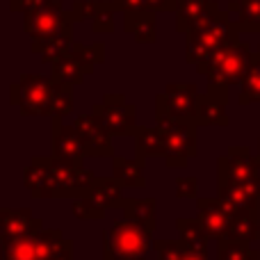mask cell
<instances>
[{
	"mask_svg": "<svg viewBox=\"0 0 260 260\" xmlns=\"http://www.w3.org/2000/svg\"><path fill=\"white\" fill-rule=\"evenodd\" d=\"M253 57H256V50L247 41H233V44L224 46L221 50H217L208 62L206 71H203V76L208 80L206 91L210 96H215L217 101L229 105L231 87L242 85Z\"/></svg>",
	"mask_w": 260,
	"mask_h": 260,
	"instance_id": "6da1fadb",
	"label": "cell"
},
{
	"mask_svg": "<svg viewBox=\"0 0 260 260\" xmlns=\"http://www.w3.org/2000/svg\"><path fill=\"white\" fill-rule=\"evenodd\" d=\"M240 27L233 21V14L229 9H221V14L212 23L203 27H194L185 35V59L197 67L199 73L206 71L210 57L221 50L224 46L240 41Z\"/></svg>",
	"mask_w": 260,
	"mask_h": 260,
	"instance_id": "7a4b0ae2",
	"label": "cell"
},
{
	"mask_svg": "<svg viewBox=\"0 0 260 260\" xmlns=\"http://www.w3.org/2000/svg\"><path fill=\"white\" fill-rule=\"evenodd\" d=\"M155 231L137 224V221L123 219L114 221L112 229L103 231V258L105 260H142L153 249Z\"/></svg>",
	"mask_w": 260,
	"mask_h": 260,
	"instance_id": "3957f363",
	"label": "cell"
},
{
	"mask_svg": "<svg viewBox=\"0 0 260 260\" xmlns=\"http://www.w3.org/2000/svg\"><path fill=\"white\" fill-rule=\"evenodd\" d=\"M59 80L41 73H21L18 82L9 87V103L18 105L23 117H48Z\"/></svg>",
	"mask_w": 260,
	"mask_h": 260,
	"instance_id": "277c9868",
	"label": "cell"
},
{
	"mask_svg": "<svg viewBox=\"0 0 260 260\" xmlns=\"http://www.w3.org/2000/svg\"><path fill=\"white\" fill-rule=\"evenodd\" d=\"M155 126L165 135V165L169 169H185L187 162L199 155V126L165 114H155Z\"/></svg>",
	"mask_w": 260,
	"mask_h": 260,
	"instance_id": "5b68a950",
	"label": "cell"
},
{
	"mask_svg": "<svg viewBox=\"0 0 260 260\" xmlns=\"http://www.w3.org/2000/svg\"><path fill=\"white\" fill-rule=\"evenodd\" d=\"M46 169L50 178V199H76L89 194L99 176L87 169L85 162H67L57 157H46Z\"/></svg>",
	"mask_w": 260,
	"mask_h": 260,
	"instance_id": "8992f818",
	"label": "cell"
},
{
	"mask_svg": "<svg viewBox=\"0 0 260 260\" xmlns=\"http://www.w3.org/2000/svg\"><path fill=\"white\" fill-rule=\"evenodd\" d=\"M64 240L59 229H39L23 238L0 242V260H48Z\"/></svg>",
	"mask_w": 260,
	"mask_h": 260,
	"instance_id": "52a82bcc",
	"label": "cell"
},
{
	"mask_svg": "<svg viewBox=\"0 0 260 260\" xmlns=\"http://www.w3.org/2000/svg\"><path fill=\"white\" fill-rule=\"evenodd\" d=\"M199 87L192 82H169L165 91L155 96V114L178 119V121H192L197 119Z\"/></svg>",
	"mask_w": 260,
	"mask_h": 260,
	"instance_id": "ba28073f",
	"label": "cell"
},
{
	"mask_svg": "<svg viewBox=\"0 0 260 260\" xmlns=\"http://www.w3.org/2000/svg\"><path fill=\"white\" fill-rule=\"evenodd\" d=\"M91 112L103 121V126L114 135V137H123V135H135L137 130V108L130 103L123 94H105L101 103L91 105Z\"/></svg>",
	"mask_w": 260,
	"mask_h": 260,
	"instance_id": "9c48e42d",
	"label": "cell"
},
{
	"mask_svg": "<svg viewBox=\"0 0 260 260\" xmlns=\"http://www.w3.org/2000/svg\"><path fill=\"white\" fill-rule=\"evenodd\" d=\"M73 23L76 21H73L71 9H64L62 0H53L46 7L25 14L23 30L32 39H41V37H53L62 30H69V27H73Z\"/></svg>",
	"mask_w": 260,
	"mask_h": 260,
	"instance_id": "30bf717a",
	"label": "cell"
},
{
	"mask_svg": "<svg viewBox=\"0 0 260 260\" xmlns=\"http://www.w3.org/2000/svg\"><path fill=\"white\" fill-rule=\"evenodd\" d=\"M217 178L253 183L260 178V162L258 157H253L251 148L244 146V144L231 146L226 155L217 157Z\"/></svg>",
	"mask_w": 260,
	"mask_h": 260,
	"instance_id": "8fae6325",
	"label": "cell"
},
{
	"mask_svg": "<svg viewBox=\"0 0 260 260\" xmlns=\"http://www.w3.org/2000/svg\"><path fill=\"white\" fill-rule=\"evenodd\" d=\"M53 121V139H50V155L57 160H67V162H85L87 155V146L82 142L80 130L69 123L62 121V117L50 119Z\"/></svg>",
	"mask_w": 260,
	"mask_h": 260,
	"instance_id": "7c38bea8",
	"label": "cell"
},
{
	"mask_svg": "<svg viewBox=\"0 0 260 260\" xmlns=\"http://www.w3.org/2000/svg\"><path fill=\"white\" fill-rule=\"evenodd\" d=\"M233 208L219 197H199L197 199V219L210 235V240H221L229 233L231 219H233Z\"/></svg>",
	"mask_w": 260,
	"mask_h": 260,
	"instance_id": "4fadbf2b",
	"label": "cell"
},
{
	"mask_svg": "<svg viewBox=\"0 0 260 260\" xmlns=\"http://www.w3.org/2000/svg\"><path fill=\"white\" fill-rule=\"evenodd\" d=\"M73 123H76V128L80 130V135H82V142H85V146H87V155L89 157H114V144H112L114 135L103 126V121H101L94 112L78 114V117L73 119Z\"/></svg>",
	"mask_w": 260,
	"mask_h": 260,
	"instance_id": "5bb4252c",
	"label": "cell"
},
{
	"mask_svg": "<svg viewBox=\"0 0 260 260\" xmlns=\"http://www.w3.org/2000/svg\"><path fill=\"white\" fill-rule=\"evenodd\" d=\"M217 197L229 203L233 210H240V208L260 210V178L253 180V183L217 178Z\"/></svg>",
	"mask_w": 260,
	"mask_h": 260,
	"instance_id": "9a60e30c",
	"label": "cell"
},
{
	"mask_svg": "<svg viewBox=\"0 0 260 260\" xmlns=\"http://www.w3.org/2000/svg\"><path fill=\"white\" fill-rule=\"evenodd\" d=\"M44 229V221L32 215L30 208H3L0 210V242L16 240Z\"/></svg>",
	"mask_w": 260,
	"mask_h": 260,
	"instance_id": "2e32d148",
	"label": "cell"
},
{
	"mask_svg": "<svg viewBox=\"0 0 260 260\" xmlns=\"http://www.w3.org/2000/svg\"><path fill=\"white\" fill-rule=\"evenodd\" d=\"M155 14L153 9H133L123 12V30L135 37L137 44H155L157 41V27H155Z\"/></svg>",
	"mask_w": 260,
	"mask_h": 260,
	"instance_id": "e0dca14e",
	"label": "cell"
},
{
	"mask_svg": "<svg viewBox=\"0 0 260 260\" xmlns=\"http://www.w3.org/2000/svg\"><path fill=\"white\" fill-rule=\"evenodd\" d=\"M226 238L238 240V242H247V244H256L260 240V210H251V208L235 210Z\"/></svg>",
	"mask_w": 260,
	"mask_h": 260,
	"instance_id": "ac0fdd59",
	"label": "cell"
},
{
	"mask_svg": "<svg viewBox=\"0 0 260 260\" xmlns=\"http://www.w3.org/2000/svg\"><path fill=\"white\" fill-rule=\"evenodd\" d=\"M50 76L59 82H67V85L76 87V85H85V78L89 76V71H87L85 62L69 48L62 57H57L50 64Z\"/></svg>",
	"mask_w": 260,
	"mask_h": 260,
	"instance_id": "d6986e66",
	"label": "cell"
},
{
	"mask_svg": "<svg viewBox=\"0 0 260 260\" xmlns=\"http://www.w3.org/2000/svg\"><path fill=\"white\" fill-rule=\"evenodd\" d=\"M199 128H226L231 123L229 114H226V103L217 101L208 91L199 96L197 103V119H194Z\"/></svg>",
	"mask_w": 260,
	"mask_h": 260,
	"instance_id": "ffe728a7",
	"label": "cell"
},
{
	"mask_svg": "<svg viewBox=\"0 0 260 260\" xmlns=\"http://www.w3.org/2000/svg\"><path fill=\"white\" fill-rule=\"evenodd\" d=\"M73 44V27L62 30L53 37H41V39H32L30 50L35 55H39V59L44 64H53L57 57H62Z\"/></svg>",
	"mask_w": 260,
	"mask_h": 260,
	"instance_id": "44dd1931",
	"label": "cell"
},
{
	"mask_svg": "<svg viewBox=\"0 0 260 260\" xmlns=\"http://www.w3.org/2000/svg\"><path fill=\"white\" fill-rule=\"evenodd\" d=\"M123 189L126 187L114 176H99L87 197L94 199L103 210H117V208H121L123 199H126L123 197Z\"/></svg>",
	"mask_w": 260,
	"mask_h": 260,
	"instance_id": "7402d4cb",
	"label": "cell"
},
{
	"mask_svg": "<svg viewBox=\"0 0 260 260\" xmlns=\"http://www.w3.org/2000/svg\"><path fill=\"white\" fill-rule=\"evenodd\" d=\"M112 176L128 189H144L146 187V169H144V160L139 157H112Z\"/></svg>",
	"mask_w": 260,
	"mask_h": 260,
	"instance_id": "603a6c76",
	"label": "cell"
},
{
	"mask_svg": "<svg viewBox=\"0 0 260 260\" xmlns=\"http://www.w3.org/2000/svg\"><path fill=\"white\" fill-rule=\"evenodd\" d=\"M121 210H123V217H128V219L137 221V224L146 226V229L155 231L157 226V199L155 197H126L121 203Z\"/></svg>",
	"mask_w": 260,
	"mask_h": 260,
	"instance_id": "cb8c5ba5",
	"label": "cell"
},
{
	"mask_svg": "<svg viewBox=\"0 0 260 260\" xmlns=\"http://www.w3.org/2000/svg\"><path fill=\"white\" fill-rule=\"evenodd\" d=\"M135 153L139 160L146 162V157H165V135L157 126H139L135 130Z\"/></svg>",
	"mask_w": 260,
	"mask_h": 260,
	"instance_id": "d4e9b609",
	"label": "cell"
},
{
	"mask_svg": "<svg viewBox=\"0 0 260 260\" xmlns=\"http://www.w3.org/2000/svg\"><path fill=\"white\" fill-rule=\"evenodd\" d=\"M23 185L32 199H50V178L46 169V157H32L23 169Z\"/></svg>",
	"mask_w": 260,
	"mask_h": 260,
	"instance_id": "484cf974",
	"label": "cell"
},
{
	"mask_svg": "<svg viewBox=\"0 0 260 260\" xmlns=\"http://www.w3.org/2000/svg\"><path fill=\"white\" fill-rule=\"evenodd\" d=\"M229 12L233 14L240 32L260 35V0H231Z\"/></svg>",
	"mask_w": 260,
	"mask_h": 260,
	"instance_id": "4316f807",
	"label": "cell"
},
{
	"mask_svg": "<svg viewBox=\"0 0 260 260\" xmlns=\"http://www.w3.org/2000/svg\"><path fill=\"white\" fill-rule=\"evenodd\" d=\"M176 231L178 238L187 244L192 251L208 253V244H210V235L206 233V229L201 226L199 219H187V217H178L176 219Z\"/></svg>",
	"mask_w": 260,
	"mask_h": 260,
	"instance_id": "83f0119b",
	"label": "cell"
},
{
	"mask_svg": "<svg viewBox=\"0 0 260 260\" xmlns=\"http://www.w3.org/2000/svg\"><path fill=\"white\" fill-rule=\"evenodd\" d=\"M208 3H210V0H180L178 9L174 12L176 14V32L187 35L194 23L199 21V16L206 12Z\"/></svg>",
	"mask_w": 260,
	"mask_h": 260,
	"instance_id": "f1b7e54d",
	"label": "cell"
},
{
	"mask_svg": "<svg viewBox=\"0 0 260 260\" xmlns=\"http://www.w3.org/2000/svg\"><path fill=\"white\" fill-rule=\"evenodd\" d=\"M217 260H260V251L247 242L221 238L217 240Z\"/></svg>",
	"mask_w": 260,
	"mask_h": 260,
	"instance_id": "f546056e",
	"label": "cell"
},
{
	"mask_svg": "<svg viewBox=\"0 0 260 260\" xmlns=\"http://www.w3.org/2000/svg\"><path fill=\"white\" fill-rule=\"evenodd\" d=\"M240 105H251L260 103V53L256 50L251 67H249L247 76H244L242 85H240V96H238Z\"/></svg>",
	"mask_w": 260,
	"mask_h": 260,
	"instance_id": "4dcf8cb0",
	"label": "cell"
},
{
	"mask_svg": "<svg viewBox=\"0 0 260 260\" xmlns=\"http://www.w3.org/2000/svg\"><path fill=\"white\" fill-rule=\"evenodd\" d=\"M71 215L80 221H101L105 217V210L91 197H76L71 199Z\"/></svg>",
	"mask_w": 260,
	"mask_h": 260,
	"instance_id": "1f68e13d",
	"label": "cell"
},
{
	"mask_svg": "<svg viewBox=\"0 0 260 260\" xmlns=\"http://www.w3.org/2000/svg\"><path fill=\"white\" fill-rule=\"evenodd\" d=\"M153 249L157 253V260H180L187 253L189 247L178 238V240H155Z\"/></svg>",
	"mask_w": 260,
	"mask_h": 260,
	"instance_id": "d6a6232c",
	"label": "cell"
},
{
	"mask_svg": "<svg viewBox=\"0 0 260 260\" xmlns=\"http://www.w3.org/2000/svg\"><path fill=\"white\" fill-rule=\"evenodd\" d=\"M108 5V0H76L71 5V14L76 23H85V21H94L96 14Z\"/></svg>",
	"mask_w": 260,
	"mask_h": 260,
	"instance_id": "836d02e7",
	"label": "cell"
},
{
	"mask_svg": "<svg viewBox=\"0 0 260 260\" xmlns=\"http://www.w3.org/2000/svg\"><path fill=\"white\" fill-rule=\"evenodd\" d=\"M114 12H117V7H114V3L110 0V3L96 14L94 21H91V30H94L96 35H110V32L114 30Z\"/></svg>",
	"mask_w": 260,
	"mask_h": 260,
	"instance_id": "e575fe53",
	"label": "cell"
},
{
	"mask_svg": "<svg viewBox=\"0 0 260 260\" xmlns=\"http://www.w3.org/2000/svg\"><path fill=\"white\" fill-rule=\"evenodd\" d=\"M176 197L178 199H199V178L197 176H178L176 178Z\"/></svg>",
	"mask_w": 260,
	"mask_h": 260,
	"instance_id": "d590c367",
	"label": "cell"
},
{
	"mask_svg": "<svg viewBox=\"0 0 260 260\" xmlns=\"http://www.w3.org/2000/svg\"><path fill=\"white\" fill-rule=\"evenodd\" d=\"M48 3H53V0H9V9H12V12L30 14V12H35V9L46 7Z\"/></svg>",
	"mask_w": 260,
	"mask_h": 260,
	"instance_id": "8d00e7d4",
	"label": "cell"
},
{
	"mask_svg": "<svg viewBox=\"0 0 260 260\" xmlns=\"http://www.w3.org/2000/svg\"><path fill=\"white\" fill-rule=\"evenodd\" d=\"M180 0H146V9L153 12H176Z\"/></svg>",
	"mask_w": 260,
	"mask_h": 260,
	"instance_id": "74e56055",
	"label": "cell"
},
{
	"mask_svg": "<svg viewBox=\"0 0 260 260\" xmlns=\"http://www.w3.org/2000/svg\"><path fill=\"white\" fill-rule=\"evenodd\" d=\"M117 12H133V9H146V0H112Z\"/></svg>",
	"mask_w": 260,
	"mask_h": 260,
	"instance_id": "f35d334b",
	"label": "cell"
},
{
	"mask_svg": "<svg viewBox=\"0 0 260 260\" xmlns=\"http://www.w3.org/2000/svg\"><path fill=\"white\" fill-rule=\"evenodd\" d=\"M48 260H73V242L67 238V240H64L62 247H59L57 251H55Z\"/></svg>",
	"mask_w": 260,
	"mask_h": 260,
	"instance_id": "ab89813d",
	"label": "cell"
},
{
	"mask_svg": "<svg viewBox=\"0 0 260 260\" xmlns=\"http://www.w3.org/2000/svg\"><path fill=\"white\" fill-rule=\"evenodd\" d=\"M180 260H210L208 258V253H201V251H192V249H187V253H185Z\"/></svg>",
	"mask_w": 260,
	"mask_h": 260,
	"instance_id": "60d3db41",
	"label": "cell"
},
{
	"mask_svg": "<svg viewBox=\"0 0 260 260\" xmlns=\"http://www.w3.org/2000/svg\"><path fill=\"white\" fill-rule=\"evenodd\" d=\"M256 157H258V162H260V139H258V155Z\"/></svg>",
	"mask_w": 260,
	"mask_h": 260,
	"instance_id": "b9f144b4",
	"label": "cell"
},
{
	"mask_svg": "<svg viewBox=\"0 0 260 260\" xmlns=\"http://www.w3.org/2000/svg\"><path fill=\"white\" fill-rule=\"evenodd\" d=\"M258 53H260V44H258Z\"/></svg>",
	"mask_w": 260,
	"mask_h": 260,
	"instance_id": "7bdbcfd3",
	"label": "cell"
}]
</instances>
